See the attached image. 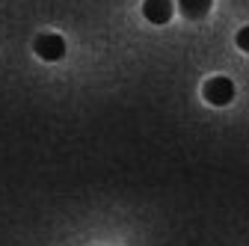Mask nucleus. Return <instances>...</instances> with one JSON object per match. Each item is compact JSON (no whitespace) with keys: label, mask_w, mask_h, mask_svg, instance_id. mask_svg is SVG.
<instances>
[{"label":"nucleus","mask_w":249,"mask_h":246,"mask_svg":"<svg viewBox=\"0 0 249 246\" xmlns=\"http://www.w3.org/2000/svg\"><path fill=\"white\" fill-rule=\"evenodd\" d=\"M234 42H237V48H240V51H246V53H249V27H240V30H237Z\"/></svg>","instance_id":"obj_5"},{"label":"nucleus","mask_w":249,"mask_h":246,"mask_svg":"<svg viewBox=\"0 0 249 246\" xmlns=\"http://www.w3.org/2000/svg\"><path fill=\"white\" fill-rule=\"evenodd\" d=\"M172 12H175L172 0H142V18L148 24H169Z\"/></svg>","instance_id":"obj_3"},{"label":"nucleus","mask_w":249,"mask_h":246,"mask_svg":"<svg viewBox=\"0 0 249 246\" xmlns=\"http://www.w3.org/2000/svg\"><path fill=\"white\" fill-rule=\"evenodd\" d=\"M33 51H36L39 59H45V63H56V59L66 56V39L59 33H42V36H36Z\"/></svg>","instance_id":"obj_2"},{"label":"nucleus","mask_w":249,"mask_h":246,"mask_svg":"<svg viewBox=\"0 0 249 246\" xmlns=\"http://www.w3.org/2000/svg\"><path fill=\"white\" fill-rule=\"evenodd\" d=\"M202 98L213 107H229L234 101V83L229 77H211L202 86Z\"/></svg>","instance_id":"obj_1"},{"label":"nucleus","mask_w":249,"mask_h":246,"mask_svg":"<svg viewBox=\"0 0 249 246\" xmlns=\"http://www.w3.org/2000/svg\"><path fill=\"white\" fill-rule=\"evenodd\" d=\"M211 6H213V0H178V9H181V15L184 18H205L208 12H211Z\"/></svg>","instance_id":"obj_4"}]
</instances>
